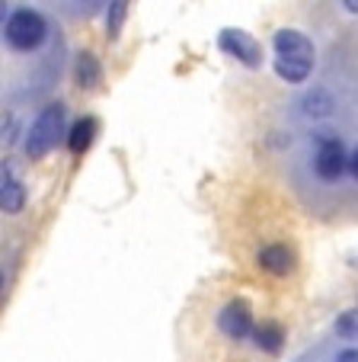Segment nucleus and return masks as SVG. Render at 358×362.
<instances>
[{
  "mask_svg": "<svg viewBox=\"0 0 358 362\" xmlns=\"http://www.w3.org/2000/svg\"><path fill=\"white\" fill-rule=\"evenodd\" d=\"M64 106L61 103H52V106H45V110L39 112V119L32 122V129H29L26 135V154L32 160L45 158L48 151L58 144V138L64 135Z\"/></svg>",
  "mask_w": 358,
  "mask_h": 362,
  "instance_id": "1",
  "label": "nucleus"
},
{
  "mask_svg": "<svg viewBox=\"0 0 358 362\" xmlns=\"http://www.w3.org/2000/svg\"><path fill=\"white\" fill-rule=\"evenodd\" d=\"M45 33H48V23L39 10L32 7H20L10 13V20L4 23V35L7 42L16 48V52H32L45 42Z\"/></svg>",
  "mask_w": 358,
  "mask_h": 362,
  "instance_id": "2",
  "label": "nucleus"
},
{
  "mask_svg": "<svg viewBox=\"0 0 358 362\" xmlns=\"http://www.w3.org/2000/svg\"><path fill=\"white\" fill-rule=\"evenodd\" d=\"M217 48L227 58H237L240 64H246V68H259L263 64V45L250 33H244V29H221Z\"/></svg>",
  "mask_w": 358,
  "mask_h": 362,
  "instance_id": "3",
  "label": "nucleus"
},
{
  "mask_svg": "<svg viewBox=\"0 0 358 362\" xmlns=\"http://www.w3.org/2000/svg\"><path fill=\"white\" fill-rule=\"evenodd\" d=\"M349 160L352 158L345 154L339 138H323L317 154H314V170H317V177L323 180V183H336V180L349 170Z\"/></svg>",
  "mask_w": 358,
  "mask_h": 362,
  "instance_id": "4",
  "label": "nucleus"
},
{
  "mask_svg": "<svg viewBox=\"0 0 358 362\" xmlns=\"http://www.w3.org/2000/svg\"><path fill=\"white\" fill-rule=\"evenodd\" d=\"M217 327H221L224 337L230 340H244V337H253L256 324H253V311L244 298H234L221 308V315H217Z\"/></svg>",
  "mask_w": 358,
  "mask_h": 362,
  "instance_id": "5",
  "label": "nucleus"
},
{
  "mask_svg": "<svg viewBox=\"0 0 358 362\" xmlns=\"http://www.w3.org/2000/svg\"><path fill=\"white\" fill-rule=\"evenodd\" d=\"M275 55L278 58H297V62H314V42L297 29H278L275 39Z\"/></svg>",
  "mask_w": 358,
  "mask_h": 362,
  "instance_id": "6",
  "label": "nucleus"
},
{
  "mask_svg": "<svg viewBox=\"0 0 358 362\" xmlns=\"http://www.w3.org/2000/svg\"><path fill=\"white\" fill-rule=\"evenodd\" d=\"M259 267L272 276H288L294 269V250L285 244H269L259 250Z\"/></svg>",
  "mask_w": 358,
  "mask_h": 362,
  "instance_id": "7",
  "label": "nucleus"
},
{
  "mask_svg": "<svg viewBox=\"0 0 358 362\" xmlns=\"http://www.w3.org/2000/svg\"><path fill=\"white\" fill-rule=\"evenodd\" d=\"M23 205H26V189H23V183L13 177V173L4 167V183H0V209L7 215H16L23 212Z\"/></svg>",
  "mask_w": 358,
  "mask_h": 362,
  "instance_id": "8",
  "label": "nucleus"
},
{
  "mask_svg": "<svg viewBox=\"0 0 358 362\" xmlns=\"http://www.w3.org/2000/svg\"><path fill=\"white\" fill-rule=\"evenodd\" d=\"M253 343H256L263 353H282V346H285V327L282 324H275V321H263V324H256V330H253Z\"/></svg>",
  "mask_w": 358,
  "mask_h": 362,
  "instance_id": "9",
  "label": "nucleus"
},
{
  "mask_svg": "<svg viewBox=\"0 0 358 362\" xmlns=\"http://www.w3.org/2000/svg\"><path fill=\"white\" fill-rule=\"evenodd\" d=\"M100 81H102V68H100V62H96V55L80 52L74 62V83L80 90H93Z\"/></svg>",
  "mask_w": 358,
  "mask_h": 362,
  "instance_id": "10",
  "label": "nucleus"
},
{
  "mask_svg": "<svg viewBox=\"0 0 358 362\" xmlns=\"http://www.w3.org/2000/svg\"><path fill=\"white\" fill-rule=\"evenodd\" d=\"M96 119L93 116H83V119H77L74 125H71V132H68V148L74 151V154H83V151L93 144V138H96Z\"/></svg>",
  "mask_w": 358,
  "mask_h": 362,
  "instance_id": "11",
  "label": "nucleus"
},
{
  "mask_svg": "<svg viewBox=\"0 0 358 362\" xmlns=\"http://www.w3.org/2000/svg\"><path fill=\"white\" fill-rule=\"evenodd\" d=\"M314 71V62H297V58H275V74L285 83H304Z\"/></svg>",
  "mask_w": 358,
  "mask_h": 362,
  "instance_id": "12",
  "label": "nucleus"
},
{
  "mask_svg": "<svg viewBox=\"0 0 358 362\" xmlns=\"http://www.w3.org/2000/svg\"><path fill=\"white\" fill-rule=\"evenodd\" d=\"M125 13H129V0H112V4H109V13H106V39L109 42H115L122 35Z\"/></svg>",
  "mask_w": 358,
  "mask_h": 362,
  "instance_id": "13",
  "label": "nucleus"
},
{
  "mask_svg": "<svg viewBox=\"0 0 358 362\" xmlns=\"http://www.w3.org/2000/svg\"><path fill=\"white\" fill-rule=\"evenodd\" d=\"M336 334H339V337H345V340H358V308H352V311L339 315V321H336Z\"/></svg>",
  "mask_w": 358,
  "mask_h": 362,
  "instance_id": "14",
  "label": "nucleus"
},
{
  "mask_svg": "<svg viewBox=\"0 0 358 362\" xmlns=\"http://www.w3.org/2000/svg\"><path fill=\"white\" fill-rule=\"evenodd\" d=\"M304 106H307V116H326V112L333 110V100L323 93V90H314V93L304 100Z\"/></svg>",
  "mask_w": 358,
  "mask_h": 362,
  "instance_id": "15",
  "label": "nucleus"
},
{
  "mask_svg": "<svg viewBox=\"0 0 358 362\" xmlns=\"http://www.w3.org/2000/svg\"><path fill=\"white\" fill-rule=\"evenodd\" d=\"M336 362H358V349H342L336 356Z\"/></svg>",
  "mask_w": 358,
  "mask_h": 362,
  "instance_id": "16",
  "label": "nucleus"
},
{
  "mask_svg": "<svg viewBox=\"0 0 358 362\" xmlns=\"http://www.w3.org/2000/svg\"><path fill=\"white\" fill-rule=\"evenodd\" d=\"M349 170H352V177L358 180V148L352 151V160H349Z\"/></svg>",
  "mask_w": 358,
  "mask_h": 362,
  "instance_id": "17",
  "label": "nucleus"
},
{
  "mask_svg": "<svg viewBox=\"0 0 358 362\" xmlns=\"http://www.w3.org/2000/svg\"><path fill=\"white\" fill-rule=\"evenodd\" d=\"M345 4V10H349V13H358V0H342Z\"/></svg>",
  "mask_w": 358,
  "mask_h": 362,
  "instance_id": "18",
  "label": "nucleus"
}]
</instances>
